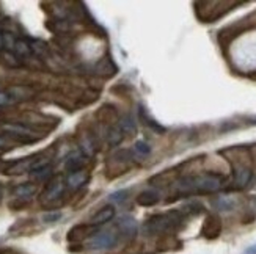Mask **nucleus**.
<instances>
[{
    "mask_svg": "<svg viewBox=\"0 0 256 254\" xmlns=\"http://www.w3.org/2000/svg\"><path fill=\"white\" fill-rule=\"evenodd\" d=\"M225 184V176L217 173H204L198 176H186L176 182L178 195H209L218 192Z\"/></svg>",
    "mask_w": 256,
    "mask_h": 254,
    "instance_id": "f257e3e1",
    "label": "nucleus"
},
{
    "mask_svg": "<svg viewBox=\"0 0 256 254\" xmlns=\"http://www.w3.org/2000/svg\"><path fill=\"white\" fill-rule=\"evenodd\" d=\"M186 222V217L181 211H172L166 214L152 215L146 220L144 223V231L150 236H158V234H168L174 233V231L181 229Z\"/></svg>",
    "mask_w": 256,
    "mask_h": 254,
    "instance_id": "f03ea898",
    "label": "nucleus"
},
{
    "mask_svg": "<svg viewBox=\"0 0 256 254\" xmlns=\"http://www.w3.org/2000/svg\"><path fill=\"white\" fill-rule=\"evenodd\" d=\"M66 190V184L63 176H52V179L46 184L44 190L40 196V203L46 209H55L62 206L63 203V195Z\"/></svg>",
    "mask_w": 256,
    "mask_h": 254,
    "instance_id": "7ed1b4c3",
    "label": "nucleus"
},
{
    "mask_svg": "<svg viewBox=\"0 0 256 254\" xmlns=\"http://www.w3.org/2000/svg\"><path fill=\"white\" fill-rule=\"evenodd\" d=\"M0 130L4 132L5 137L18 143H35L48 135L44 132H38L36 129H32L24 124H16V123H2L0 124Z\"/></svg>",
    "mask_w": 256,
    "mask_h": 254,
    "instance_id": "20e7f679",
    "label": "nucleus"
},
{
    "mask_svg": "<svg viewBox=\"0 0 256 254\" xmlns=\"http://www.w3.org/2000/svg\"><path fill=\"white\" fill-rule=\"evenodd\" d=\"M253 171L252 167L247 163H234L232 165V182L231 190H244L252 182Z\"/></svg>",
    "mask_w": 256,
    "mask_h": 254,
    "instance_id": "39448f33",
    "label": "nucleus"
},
{
    "mask_svg": "<svg viewBox=\"0 0 256 254\" xmlns=\"http://www.w3.org/2000/svg\"><path fill=\"white\" fill-rule=\"evenodd\" d=\"M116 240H118V237L114 231H102V233H96L92 237L88 245H90V248H93V250H107V248L115 247Z\"/></svg>",
    "mask_w": 256,
    "mask_h": 254,
    "instance_id": "423d86ee",
    "label": "nucleus"
},
{
    "mask_svg": "<svg viewBox=\"0 0 256 254\" xmlns=\"http://www.w3.org/2000/svg\"><path fill=\"white\" fill-rule=\"evenodd\" d=\"M222 234V220L218 215L210 214L204 218L203 226H202V236L204 239L214 240Z\"/></svg>",
    "mask_w": 256,
    "mask_h": 254,
    "instance_id": "0eeeda50",
    "label": "nucleus"
},
{
    "mask_svg": "<svg viewBox=\"0 0 256 254\" xmlns=\"http://www.w3.org/2000/svg\"><path fill=\"white\" fill-rule=\"evenodd\" d=\"M90 181V174L85 170H79V171H72L66 176L64 184H66V189H70L72 192L82 189V187Z\"/></svg>",
    "mask_w": 256,
    "mask_h": 254,
    "instance_id": "6e6552de",
    "label": "nucleus"
},
{
    "mask_svg": "<svg viewBox=\"0 0 256 254\" xmlns=\"http://www.w3.org/2000/svg\"><path fill=\"white\" fill-rule=\"evenodd\" d=\"M96 118H98L99 123L106 126V129H107V127H112V126H115V124H118V121H120L118 112L115 110L114 105H102L101 108L98 110Z\"/></svg>",
    "mask_w": 256,
    "mask_h": 254,
    "instance_id": "1a4fd4ad",
    "label": "nucleus"
},
{
    "mask_svg": "<svg viewBox=\"0 0 256 254\" xmlns=\"http://www.w3.org/2000/svg\"><path fill=\"white\" fill-rule=\"evenodd\" d=\"M96 233V226L92 225H77L68 233L70 242H82L88 237H93Z\"/></svg>",
    "mask_w": 256,
    "mask_h": 254,
    "instance_id": "9d476101",
    "label": "nucleus"
},
{
    "mask_svg": "<svg viewBox=\"0 0 256 254\" xmlns=\"http://www.w3.org/2000/svg\"><path fill=\"white\" fill-rule=\"evenodd\" d=\"M116 228L120 229V234L128 240L137 236V222L132 217H121L116 223Z\"/></svg>",
    "mask_w": 256,
    "mask_h": 254,
    "instance_id": "9b49d317",
    "label": "nucleus"
},
{
    "mask_svg": "<svg viewBox=\"0 0 256 254\" xmlns=\"http://www.w3.org/2000/svg\"><path fill=\"white\" fill-rule=\"evenodd\" d=\"M86 157L82 151H74L71 152L68 157H66V162H64V168L68 170L70 173L72 171H79V170H84L85 163H86Z\"/></svg>",
    "mask_w": 256,
    "mask_h": 254,
    "instance_id": "f8f14e48",
    "label": "nucleus"
},
{
    "mask_svg": "<svg viewBox=\"0 0 256 254\" xmlns=\"http://www.w3.org/2000/svg\"><path fill=\"white\" fill-rule=\"evenodd\" d=\"M114 217H115V207H114V206H106V207H102L101 211H98V212L92 217L90 225H92V226L104 225V223L110 222V220H112Z\"/></svg>",
    "mask_w": 256,
    "mask_h": 254,
    "instance_id": "ddd939ff",
    "label": "nucleus"
},
{
    "mask_svg": "<svg viewBox=\"0 0 256 254\" xmlns=\"http://www.w3.org/2000/svg\"><path fill=\"white\" fill-rule=\"evenodd\" d=\"M160 201V193L156 190H144L137 196V204L143 207H151L156 206Z\"/></svg>",
    "mask_w": 256,
    "mask_h": 254,
    "instance_id": "4468645a",
    "label": "nucleus"
},
{
    "mask_svg": "<svg viewBox=\"0 0 256 254\" xmlns=\"http://www.w3.org/2000/svg\"><path fill=\"white\" fill-rule=\"evenodd\" d=\"M106 140L110 146H118L124 140V132L120 127V124H115L112 127L106 129Z\"/></svg>",
    "mask_w": 256,
    "mask_h": 254,
    "instance_id": "2eb2a0df",
    "label": "nucleus"
},
{
    "mask_svg": "<svg viewBox=\"0 0 256 254\" xmlns=\"http://www.w3.org/2000/svg\"><path fill=\"white\" fill-rule=\"evenodd\" d=\"M79 145H80V149L85 156H92V154L96 151V140L90 132H84V134L79 135Z\"/></svg>",
    "mask_w": 256,
    "mask_h": 254,
    "instance_id": "dca6fc26",
    "label": "nucleus"
},
{
    "mask_svg": "<svg viewBox=\"0 0 256 254\" xmlns=\"http://www.w3.org/2000/svg\"><path fill=\"white\" fill-rule=\"evenodd\" d=\"M35 193H36V185L30 182L19 184L13 189V196L18 198V200H27V198L33 196Z\"/></svg>",
    "mask_w": 256,
    "mask_h": 254,
    "instance_id": "f3484780",
    "label": "nucleus"
},
{
    "mask_svg": "<svg viewBox=\"0 0 256 254\" xmlns=\"http://www.w3.org/2000/svg\"><path fill=\"white\" fill-rule=\"evenodd\" d=\"M8 94L14 102H18V101H27V99H30L35 94V91L28 86H11L8 90Z\"/></svg>",
    "mask_w": 256,
    "mask_h": 254,
    "instance_id": "a211bd4d",
    "label": "nucleus"
},
{
    "mask_svg": "<svg viewBox=\"0 0 256 254\" xmlns=\"http://www.w3.org/2000/svg\"><path fill=\"white\" fill-rule=\"evenodd\" d=\"M32 179H35L38 182H49L52 179V165H44L41 168L33 170L32 173Z\"/></svg>",
    "mask_w": 256,
    "mask_h": 254,
    "instance_id": "6ab92c4d",
    "label": "nucleus"
},
{
    "mask_svg": "<svg viewBox=\"0 0 256 254\" xmlns=\"http://www.w3.org/2000/svg\"><path fill=\"white\" fill-rule=\"evenodd\" d=\"M96 72L99 75H102V77H112L116 72V68H115V64L112 63V60L104 58V60H101L96 64Z\"/></svg>",
    "mask_w": 256,
    "mask_h": 254,
    "instance_id": "aec40b11",
    "label": "nucleus"
},
{
    "mask_svg": "<svg viewBox=\"0 0 256 254\" xmlns=\"http://www.w3.org/2000/svg\"><path fill=\"white\" fill-rule=\"evenodd\" d=\"M138 115H140V119H142V123L144 124V126H148L150 129H152L154 132H158V134H164L165 132V127H162L159 123H156V121L144 112V108L143 107H140L138 108Z\"/></svg>",
    "mask_w": 256,
    "mask_h": 254,
    "instance_id": "412c9836",
    "label": "nucleus"
},
{
    "mask_svg": "<svg viewBox=\"0 0 256 254\" xmlns=\"http://www.w3.org/2000/svg\"><path fill=\"white\" fill-rule=\"evenodd\" d=\"M118 124H120L121 129H123V132L126 135H134L137 132V126H136V123H134V118L130 115L121 116L120 121H118Z\"/></svg>",
    "mask_w": 256,
    "mask_h": 254,
    "instance_id": "4be33fe9",
    "label": "nucleus"
},
{
    "mask_svg": "<svg viewBox=\"0 0 256 254\" xmlns=\"http://www.w3.org/2000/svg\"><path fill=\"white\" fill-rule=\"evenodd\" d=\"M19 57H27V55L32 53V49H30V42L26 41V39H16V44H14V49H13Z\"/></svg>",
    "mask_w": 256,
    "mask_h": 254,
    "instance_id": "5701e85b",
    "label": "nucleus"
},
{
    "mask_svg": "<svg viewBox=\"0 0 256 254\" xmlns=\"http://www.w3.org/2000/svg\"><path fill=\"white\" fill-rule=\"evenodd\" d=\"M204 211L203 209V206L200 204V203H188V204H186L184 207H182V215L186 217L187 214L188 215H198V214H202Z\"/></svg>",
    "mask_w": 256,
    "mask_h": 254,
    "instance_id": "b1692460",
    "label": "nucleus"
},
{
    "mask_svg": "<svg viewBox=\"0 0 256 254\" xmlns=\"http://www.w3.org/2000/svg\"><path fill=\"white\" fill-rule=\"evenodd\" d=\"M214 206L218 211H231V209L234 207V201H231L226 196H220L217 201H214Z\"/></svg>",
    "mask_w": 256,
    "mask_h": 254,
    "instance_id": "393cba45",
    "label": "nucleus"
},
{
    "mask_svg": "<svg viewBox=\"0 0 256 254\" xmlns=\"http://www.w3.org/2000/svg\"><path fill=\"white\" fill-rule=\"evenodd\" d=\"M128 200V192L126 190H121V192H115L114 195H110V201L112 203H118V204H123Z\"/></svg>",
    "mask_w": 256,
    "mask_h": 254,
    "instance_id": "a878e982",
    "label": "nucleus"
},
{
    "mask_svg": "<svg viewBox=\"0 0 256 254\" xmlns=\"http://www.w3.org/2000/svg\"><path fill=\"white\" fill-rule=\"evenodd\" d=\"M136 151H137L138 154H142V156H146V154L151 152V148H150L148 143H144V141H137V143H136Z\"/></svg>",
    "mask_w": 256,
    "mask_h": 254,
    "instance_id": "bb28decb",
    "label": "nucleus"
},
{
    "mask_svg": "<svg viewBox=\"0 0 256 254\" xmlns=\"http://www.w3.org/2000/svg\"><path fill=\"white\" fill-rule=\"evenodd\" d=\"M14 101L11 99L8 91H0V107H6L10 104H13Z\"/></svg>",
    "mask_w": 256,
    "mask_h": 254,
    "instance_id": "cd10ccee",
    "label": "nucleus"
},
{
    "mask_svg": "<svg viewBox=\"0 0 256 254\" xmlns=\"http://www.w3.org/2000/svg\"><path fill=\"white\" fill-rule=\"evenodd\" d=\"M58 218H60V214H54V215H46V217H44L46 222H54V220H58Z\"/></svg>",
    "mask_w": 256,
    "mask_h": 254,
    "instance_id": "c85d7f7f",
    "label": "nucleus"
},
{
    "mask_svg": "<svg viewBox=\"0 0 256 254\" xmlns=\"http://www.w3.org/2000/svg\"><path fill=\"white\" fill-rule=\"evenodd\" d=\"M6 148V140L4 137H0V151H5Z\"/></svg>",
    "mask_w": 256,
    "mask_h": 254,
    "instance_id": "c756f323",
    "label": "nucleus"
},
{
    "mask_svg": "<svg viewBox=\"0 0 256 254\" xmlns=\"http://www.w3.org/2000/svg\"><path fill=\"white\" fill-rule=\"evenodd\" d=\"M4 47V31H0V49Z\"/></svg>",
    "mask_w": 256,
    "mask_h": 254,
    "instance_id": "7c9ffc66",
    "label": "nucleus"
},
{
    "mask_svg": "<svg viewBox=\"0 0 256 254\" xmlns=\"http://www.w3.org/2000/svg\"><path fill=\"white\" fill-rule=\"evenodd\" d=\"M246 254H256V247H253V248H250Z\"/></svg>",
    "mask_w": 256,
    "mask_h": 254,
    "instance_id": "2f4dec72",
    "label": "nucleus"
},
{
    "mask_svg": "<svg viewBox=\"0 0 256 254\" xmlns=\"http://www.w3.org/2000/svg\"><path fill=\"white\" fill-rule=\"evenodd\" d=\"M2 198H4V187L0 185V201H2Z\"/></svg>",
    "mask_w": 256,
    "mask_h": 254,
    "instance_id": "473e14b6",
    "label": "nucleus"
},
{
    "mask_svg": "<svg viewBox=\"0 0 256 254\" xmlns=\"http://www.w3.org/2000/svg\"><path fill=\"white\" fill-rule=\"evenodd\" d=\"M0 154H2V151H0Z\"/></svg>",
    "mask_w": 256,
    "mask_h": 254,
    "instance_id": "72a5a7b5",
    "label": "nucleus"
}]
</instances>
